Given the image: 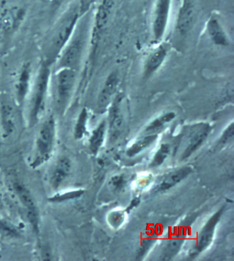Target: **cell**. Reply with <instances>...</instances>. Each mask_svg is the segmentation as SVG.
I'll return each instance as SVG.
<instances>
[{
	"instance_id": "1",
	"label": "cell",
	"mask_w": 234,
	"mask_h": 261,
	"mask_svg": "<svg viewBox=\"0 0 234 261\" xmlns=\"http://www.w3.org/2000/svg\"><path fill=\"white\" fill-rule=\"evenodd\" d=\"M95 0H74L53 25L43 45V60L53 67L83 16Z\"/></svg>"
},
{
	"instance_id": "2",
	"label": "cell",
	"mask_w": 234,
	"mask_h": 261,
	"mask_svg": "<svg viewBox=\"0 0 234 261\" xmlns=\"http://www.w3.org/2000/svg\"><path fill=\"white\" fill-rule=\"evenodd\" d=\"M53 66L42 61L34 77L29 98L28 123L30 127L37 125L45 115L51 97V83Z\"/></svg>"
},
{
	"instance_id": "3",
	"label": "cell",
	"mask_w": 234,
	"mask_h": 261,
	"mask_svg": "<svg viewBox=\"0 0 234 261\" xmlns=\"http://www.w3.org/2000/svg\"><path fill=\"white\" fill-rule=\"evenodd\" d=\"M83 18L60 53L53 69L69 68L78 71L81 68L86 47L90 39L89 30L83 23Z\"/></svg>"
},
{
	"instance_id": "4",
	"label": "cell",
	"mask_w": 234,
	"mask_h": 261,
	"mask_svg": "<svg viewBox=\"0 0 234 261\" xmlns=\"http://www.w3.org/2000/svg\"><path fill=\"white\" fill-rule=\"evenodd\" d=\"M78 71L69 68L53 69L51 97L59 115H63L71 102L77 86Z\"/></svg>"
},
{
	"instance_id": "5",
	"label": "cell",
	"mask_w": 234,
	"mask_h": 261,
	"mask_svg": "<svg viewBox=\"0 0 234 261\" xmlns=\"http://www.w3.org/2000/svg\"><path fill=\"white\" fill-rule=\"evenodd\" d=\"M57 119L49 115L41 123L36 136L35 149L30 166L36 169L45 164L53 156L57 141Z\"/></svg>"
},
{
	"instance_id": "6",
	"label": "cell",
	"mask_w": 234,
	"mask_h": 261,
	"mask_svg": "<svg viewBox=\"0 0 234 261\" xmlns=\"http://www.w3.org/2000/svg\"><path fill=\"white\" fill-rule=\"evenodd\" d=\"M27 16V10L19 6L5 8L0 13V39H7L18 31Z\"/></svg>"
},
{
	"instance_id": "7",
	"label": "cell",
	"mask_w": 234,
	"mask_h": 261,
	"mask_svg": "<svg viewBox=\"0 0 234 261\" xmlns=\"http://www.w3.org/2000/svg\"><path fill=\"white\" fill-rule=\"evenodd\" d=\"M13 188L20 204L25 208L28 221L34 232H39V211L33 195L26 185L20 182L13 183Z\"/></svg>"
},
{
	"instance_id": "8",
	"label": "cell",
	"mask_w": 234,
	"mask_h": 261,
	"mask_svg": "<svg viewBox=\"0 0 234 261\" xmlns=\"http://www.w3.org/2000/svg\"><path fill=\"white\" fill-rule=\"evenodd\" d=\"M34 77L33 66L30 62L24 63L18 71L14 83L15 102L21 107L27 102L33 86Z\"/></svg>"
},
{
	"instance_id": "9",
	"label": "cell",
	"mask_w": 234,
	"mask_h": 261,
	"mask_svg": "<svg viewBox=\"0 0 234 261\" xmlns=\"http://www.w3.org/2000/svg\"><path fill=\"white\" fill-rule=\"evenodd\" d=\"M115 0H101L96 11L93 27L90 33V41L93 45H97L107 27Z\"/></svg>"
},
{
	"instance_id": "10",
	"label": "cell",
	"mask_w": 234,
	"mask_h": 261,
	"mask_svg": "<svg viewBox=\"0 0 234 261\" xmlns=\"http://www.w3.org/2000/svg\"><path fill=\"white\" fill-rule=\"evenodd\" d=\"M172 0H157L153 15L152 30L155 41H161L167 32Z\"/></svg>"
},
{
	"instance_id": "11",
	"label": "cell",
	"mask_w": 234,
	"mask_h": 261,
	"mask_svg": "<svg viewBox=\"0 0 234 261\" xmlns=\"http://www.w3.org/2000/svg\"><path fill=\"white\" fill-rule=\"evenodd\" d=\"M123 97H115L110 107L108 126H109V141L111 143L119 140L125 129V115L123 107Z\"/></svg>"
},
{
	"instance_id": "12",
	"label": "cell",
	"mask_w": 234,
	"mask_h": 261,
	"mask_svg": "<svg viewBox=\"0 0 234 261\" xmlns=\"http://www.w3.org/2000/svg\"><path fill=\"white\" fill-rule=\"evenodd\" d=\"M223 211L224 208L218 211L213 216L210 217L209 220L207 221L205 226L200 231L199 234H198L197 241H196L195 246L192 250L191 256L193 257L197 256L198 254L205 250L211 244L212 242H213L214 234H215L216 227H217L218 223L221 220Z\"/></svg>"
},
{
	"instance_id": "13",
	"label": "cell",
	"mask_w": 234,
	"mask_h": 261,
	"mask_svg": "<svg viewBox=\"0 0 234 261\" xmlns=\"http://www.w3.org/2000/svg\"><path fill=\"white\" fill-rule=\"evenodd\" d=\"M119 72L117 71H112L106 79L98 95L97 109L99 113H105L113 102L119 89Z\"/></svg>"
},
{
	"instance_id": "14",
	"label": "cell",
	"mask_w": 234,
	"mask_h": 261,
	"mask_svg": "<svg viewBox=\"0 0 234 261\" xmlns=\"http://www.w3.org/2000/svg\"><path fill=\"white\" fill-rule=\"evenodd\" d=\"M73 164L67 156H61L57 159L51 171L49 182L52 189L59 190L69 179L71 175Z\"/></svg>"
},
{
	"instance_id": "15",
	"label": "cell",
	"mask_w": 234,
	"mask_h": 261,
	"mask_svg": "<svg viewBox=\"0 0 234 261\" xmlns=\"http://www.w3.org/2000/svg\"><path fill=\"white\" fill-rule=\"evenodd\" d=\"M211 129L212 127L208 123H200L193 127L188 139L187 146L182 154V160L189 158L203 144L209 136Z\"/></svg>"
},
{
	"instance_id": "16",
	"label": "cell",
	"mask_w": 234,
	"mask_h": 261,
	"mask_svg": "<svg viewBox=\"0 0 234 261\" xmlns=\"http://www.w3.org/2000/svg\"><path fill=\"white\" fill-rule=\"evenodd\" d=\"M17 125V115L15 105L9 101H3L0 105V127L4 138L13 135Z\"/></svg>"
},
{
	"instance_id": "17",
	"label": "cell",
	"mask_w": 234,
	"mask_h": 261,
	"mask_svg": "<svg viewBox=\"0 0 234 261\" xmlns=\"http://www.w3.org/2000/svg\"><path fill=\"white\" fill-rule=\"evenodd\" d=\"M193 171V169L191 167L187 166L171 171L160 179L159 182L154 187V192L156 193H163L169 190L175 185L181 182L184 179L189 177Z\"/></svg>"
},
{
	"instance_id": "18",
	"label": "cell",
	"mask_w": 234,
	"mask_h": 261,
	"mask_svg": "<svg viewBox=\"0 0 234 261\" xmlns=\"http://www.w3.org/2000/svg\"><path fill=\"white\" fill-rule=\"evenodd\" d=\"M196 18L195 7L190 0H184L178 15L176 30L181 35L189 33L193 27Z\"/></svg>"
},
{
	"instance_id": "19",
	"label": "cell",
	"mask_w": 234,
	"mask_h": 261,
	"mask_svg": "<svg viewBox=\"0 0 234 261\" xmlns=\"http://www.w3.org/2000/svg\"><path fill=\"white\" fill-rule=\"evenodd\" d=\"M186 237V230L183 228L175 230L162 248L160 260H170L173 259L181 250Z\"/></svg>"
},
{
	"instance_id": "20",
	"label": "cell",
	"mask_w": 234,
	"mask_h": 261,
	"mask_svg": "<svg viewBox=\"0 0 234 261\" xmlns=\"http://www.w3.org/2000/svg\"><path fill=\"white\" fill-rule=\"evenodd\" d=\"M167 49L165 46H159L148 56L144 66L145 79H149L161 67L167 59Z\"/></svg>"
},
{
	"instance_id": "21",
	"label": "cell",
	"mask_w": 234,
	"mask_h": 261,
	"mask_svg": "<svg viewBox=\"0 0 234 261\" xmlns=\"http://www.w3.org/2000/svg\"><path fill=\"white\" fill-rule=\"evenodd\" d=\"M207 31L212 41L218 46L226 47L230 44L225 30L216 17H211L207 23Z\"/></svg>"
},
{
	"instance_id": "22",
	"label": "cell",
	"mask_w": 234,
	"mask_h": 261,
	"mask_svg": "<svg viewBox=\"0 0 234 261\" xmlns=\"http://www.w3.org/2000/svg\"><path fill=\"white\" fill-rule=\"evenodd\" d=\"M106 129H107V123L105 120L102 121L101 123L91 133L89 140V146L90 151L93 154H97L99 149L101 148L105 141Z\"/></svg>"
},
{
	"instance_id": "23",
	"label": "cell",
	"mask_w": 234,
	"mask_h": 261,
	"mask_svg": "<svg viewBox=\"0 0 234 261\" xmlns=\"http://www.w3.org/2000/svg\"><path fill=\"white\" fill-rule=\"evenodd\" d=\"M157 134H149L143 138L138 139L136 142L134 143L131 147L127 150V155L129 157H133L137 156L140 152L145 150L153 144L157 139Z\"/></svg>"
},
{
	"instance_id": "24",
	"label": "cell",
	"mask_w": 234,
	"mask_h": 261,
	"mask_svg": "<svg viewBox=\"0 0 234 261\" xmlns=\"http://www.w3.org/2000/svg\"><path fill=\"white\" fill-rule=\"evenodd\" d=\"M88 118H89L88 111L86 108H84L79 113L77 122H76L75 129H74V137L77 140L83 139L87 133Z\"/></svg>"
},
{
	"instance_id": "25",
	"label": "cell",
	"mask_w": 234,
	"mask_h": 261,
	"mask_svg": "<svg viewBox=\"0 0 234 261\" xmlns=\"http://www.w3.org/2000/svg\"><path fill=\"white\" fill-rule=\"evenodd\" d=\"M176 115L174 112L167 113L161 115L148 125V127L146 128V133L149 135L152 134V133L157 132V130H159L163 125L173 121Z\"/></svg>"
},
{
	"instance_id": "26",
	"label": "cell",
	"mask_w": 234,
	"mask_h": 261,
	"mask_svg": "<svg viewBox=\"0 0 234 261\" xmlns=\"http://www.w3.org/2000/svg\"><path fill=\"white\" fill-rule=\"evenodd\" d=\"M171 153V146L168 143H163L158 149L157 153L153 157V160L151 163V166L153 167H159L165 162L167 157Z\"/></svg>"
},
{
	"instance_id": "27",
	"label": "cell",
	"mask_w": 234,
	"mask_h": 261,
	"mask_svg": "<svg viewBox=\"0 0 234 261\" xmlns=\"http://www.w3.org/2000/svg\"><path fill=\"white\" fill-rule=\"evenodd\" d=\"M0 234L5 237L14 238L19 237L20 232L15 225L6 220H0Z\"/></svg>"
},
{
	"instance_id": "28",
	"label": "cell",
	"mask_w": 234,
	"mask_h": 261,
	"mask_svg": "<svg viewBox=\"0 0 234 261\" xmlns=\"http://www.w3.org/2000/svg\"><path fill=\"white\" fill-rule=\"evenodd\" d=\"M83 193L84 191L83 190L70 191V192L61 193V194L59 193V194L53 197L51 200L53 201V202H63V201L79 198Z\"/></svg>"
},
{
	"instance_id": "29",
	"label": "cell",
	"mask_w": 234,
	"mask_h": 261,
	"mask_svg": "<svg viewBox=\"0 0 234 261\" xmlns=\"http://www.w3.org/2000/svg\"><path fill=\"white\" fill-rule=\"evenodd\" d=\"M127 180L123 175H115L112 177L110 185L114 191H120L125 187Z\"/></svg>"
},
{
	"instance_id": "30",
	"label": "cell",
	"mask_w": 234,
	"mask_h": 261,
	"mask_svg": "<svg viewBox=\"0 0 234 261\" xmlns=\"http://www.w3.org/2000/svg\"><path fill=\"white\" fill-rule=\"evenodd\" d=\"M234 136V128L233 123L232 122L231 124L228 125L227 128L224 131L223 135L220 139V143L221 144H226V143H229L230 141L233 139Z\"/></svg>"
},
{
	"instance_id": "31",
	"label": "cell",
	"mask_w": 234,
	"mask_h": 261,
	"mask_svg": "<svg viewBox=\"0 0 234 261\" xmlns=\"http://www.w3.org/2000/svg\"><path fill=\"white\" fill-rule=\"evenodd\" d=\"M124 215L121 213H113L110 215L109 221L110 224L114 227H119L121 226L122 223L123 222Z\"/></svg>"
},
{
	"instance_id": "32",
	"label": "cell",
	"mask_w": 234,
	"mask_h": 261,
	"mask_svg": "<svg viewBox=\"0 0 234 261\" xmlns=\"http://www.w3.org/2000/svg\"><path fill=\"white\" fill-rule=\"evenodd\" d=\"M66 0H52L51 10L54 13L61 8V6L65 3Z\"/></svg>"
},
{
	"instance_id": "33",
	"label": "cell",
	"mask_w": 234,
	"mask_h": 261,
	"mask_svg": "<svg viewBox=\"0 0 234 261\" xmlns=\"http://www.w3.org/2000/svg\"><path fill=\"white\" fill-rule=\"evenodd\" d=\"M140 200L139 198H135L133 199V200H132V202L131 203V204H130V206L129 208H128L127 211L128 212H129L130 211H131L132 209H133L135 208V207L137 206L138 204H139Z\"/></svg>"
},
{
	"instance_id": "34",
	"label": "cell",
	"mask_w": 234,
	"mask_h": 261,
	"mask_svg": "<svg viewBox=\"0 0 234 261\" xmlns=\"http://www.w3.org/2000/svg\"><path fill=\"white\" fill-rule=\"evenodd\" d=\"M5 202H4L3 195H2L1 191H0V211L5 210Z\"/></svg>"
}]
</instances>
